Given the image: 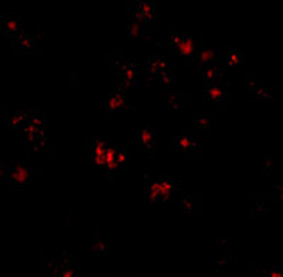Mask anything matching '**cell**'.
<instances>
[{
	"mask_svg": "<svg viewBox=\"0 0 283 277\" xmlns=\"http://www.w3.org/2000/svg\"><path fill=\"white\" fill-rule=\"evenodd\" d=\"M246 87L253 99H270L273 98V94L270 92L269 87H266L259 79L255 78L252 74L246 75Z\"/></svg>",
	"mask_w": 283,
	"mask_h": 277,
	"instance_id": "obj_10",
	"label": "cell"
},
{
	"mask_svg": "<svg viewBox=\"0 0 283 277\" xmlns=\"http://www.w3.org/2000/svg\"><path fill=\"white\" fill-rule=\"evenodd\" d=\"M173 51L183 58V63L186 64V65H189L197 54L196 37H193L191 34H186L184 33L183 37H181L180 43L174 47Z\"/></svg>",
	"mask_w": 283,
	"mask_h": 277,
	"instance_id": "obj_7",
	"label": "cell"
},
{
	"mask_svg": "<svg viewBox=\"0 0 283 277\" xmlns=\"http://www.w3.org/2000/svg\"><path fill=\"white\" fill-rule=\"evenodd\" d=\"M172 150H176L181 153L183 156H189V157H194V156H200L203 151V143L201 139L190 129H184L180 135L174 137L172 140Z\"/></svg>",
	"mask_w": 283,
	"mask_h": 277,
	"instance_id": "obj_2",
	"label": "cell"
},
{
	"mask_svg": "<svg viewBox=\"0 0 283 277\" xmlns=\"http://www.w3.org/2000/svg\"><path fill=\"white\" fill-rule=\"evenodd\" d=\"M198 204H200V201H198L197 195H187V197L183 198V201H181V208H183L184 212L191 214V212H196L198 209Z\"/></svg>",
	"mask_w": 283,
	"mask_h": 277,
	"instance_id": "obj_21",
	"label": "cell"
},
{
	"mask_svg": "<svg viewBox=\"0 0 283 277\" xmlns=\"http://www.w3.org/2000/svg\"><path fill=\"white\" fill-rule=\"evenodd\" d=\"M110 139L106 137H89L88 139V156L92 161V166L102 168L103 164V156L105 151L110 144Z\"/></svg>",
	"mask_w": 283,
	"mask_h": 277,
	"instance_id": "obj_6",
	"label": "cell"
},
{
	"mask_svg": "<svg viewBox=\"0 0 283 277\" xmlns=\"http://www.w3.org/2000/svg\"><path fill=\"white\" fill-rule=\"evenodd\" d=\"M110 65L115 70V81L119 89L127 91L130 88L137 87V67L134 61L116 58L115 61H110Z\"/></svg>",
	"mask_w": 283,
	"mask_h": 277,
	"instance_id": "obj_1",
	"label": "cell"
},
{
	"mask_svg": "<svg viewBox=\"0 0 283 277\" xmlns=\"http://www.w3.org/2000/svg\"><path fill=\"white\" fill-rule=\"evenodd\" d=\"M125 32L127 39L134 40V41L143 40V24L136 19H130V20L126 22Z\"/></svg>",
	"mask_w": 283,
	"mask_h": 277,
	"instance_id": "obj_18",
	"label": "cell"
},
{
	"mask_svg": "<svg viewBox=\"0 0 283 277\" xmlns=\"http://www.w3.org/2000/svg\"><path fill=\"white\" fill-rule=\"evenodd\" d=\"M129 157H130L129 151L126 150V149H122V147H119L118 151H116V156H115V160H116V164L119 166V168L125 167L126 161L129 160Z\"/></svg>",
	"mask_w": 283,
	"mask_h": 277,
	"instance_id": "obj_25",
	"label": "cell"
},
{
	"mask_svg": "<svg viewBox=\"0 0 283 277\" xmlns=\"http://www.w3.org/2000/svg\"><path fill=\"white\" fill-rule=\"evenodd\" d=\"M159 82L163 85V87H167V85H172L174 81H176V74H174L170 68H167L166 71H163L160 75L158 77Z\"/></svg>",
	"mask_w": 283,
	"mask_h": 277,
	"instance_id": "obj_23",
	"label": "cell"
},
{
	"mask_svg": "<svg viewBox=\"0 0 283 277\" xmlns=\"http://www.w3.org/2000/svg\"><path fill=\"white\" fill-rule=\"evenodd\" d=\"M53 277H81L75 266V260L70 254L64 256L57 264H53Z\"/></svg>",
	"mask_w": 283,
	"mask_h": 277,
	"instance_id": "obj_9",
	"label": "cell"
},
{
	"mask_svg": "<svg viewBox=\"0 0 283 277\" xmlns=\"http://www.w3.org/2000/svg\"><path fill=\"white\" fill-rule=\"evenodd\" d=\"M265 277H283L282 276V269L277 267V266H273L266 271V276Z\"/></svg>",
	"mask_w": 283,
	"mask_h": 277,
	"instance_id": "obj_27",
	"label": "cell"
},
{
	"mask_svg": "<svg viewBox=\"0 0 283 277\" xmlns=\"http://www.w3.org/2000/svg\"><path fill=\"white\" fill-rule=\"evenodd\" d=\"M110 249H112V245H110L109 240H105V239H101V237H96L94 239V245H92V253L96 254L98 257H105L110 253Z\"/></svg>",
	"mask_w": 283,
	"mask_h": 277,
	"instance_id": "obj_19",
	"label": "cell"
},
{
	"mask_svg": "<svg viewBox=\"0 0 283 277\" xmlns=\"http://www.w3.org/2000/svg\"><path fill=\"white\" fill-rule=\"evenodd\" d=\"M160 101L166 108V111L183 112L184 109V103H183L180 94L169 89V88H166L165 91L163 89L160 91Z\"/></svg>",
	"mask_w": 283,
	"mask_h": 277,
	"instance_id": "obj_11",
	"label": "cell"
},
{
	"mask_svg": "<svg viewBox=\"0 0 283 277\" xmlns=\"http://www.w3.org/2000/svg\"><path fill=\"white\" fill-rule=\"evenodd\" d=\"M229 98V87L228 84L224 82H214L205 85V99L211 102L218 109H224L225 103Z\"/></svg>",
	"mask_w": 283,
	"mask_h": 277,
	"instance_id": "obj_4",
	"label": "cell"
},
{
	"mask_svg": "<svg viewBox=\"0 0 283 277\" xmlns=\"http://www.w3.org/2000/svg\"><path fill=\"white\" fill-rule=\"evenodd\" d=\"M17 41H19V46L23 48L24 51L32 50L34 47V44H36V40L33 39L32 36H29V34H20Z\"/></svg>",
	"mask_w": 283,
	"mask_h": 277,
	"instance_id": "obj_24",
	"label": "cell"
},
{
	"mask_svg": "<svg viewBox=\"0 0 283 277\" xmlns=\"http://www.w3.org/2000/svg\"><path fill=\"white\" fill-rule=\"evenodd\" d=\"M197 60L200 61V67L210 65V64H218L220 54L211 47H200L197 50Z\"/></svg>",
	"mask_w": 283,
	"mask_h": 277,
	"instance_id": "obj_16",
	"label": "cell"
},
{
	"mask_svg": "<svg viewBox=\"0 0 283 277\" xmlns=\"http://www.w3.org/2000/svg\"><path fill=\"white\" fill-rule=\"evenodd\" d=\"M156 13L158 9L155 3L150 2H139L136 5V13H134V19L139 20L142 24H149L155 22L156 19Z\"/></svg>",
	"mask_w": 283,
	"mask_h": 277,
	"instance_id": "obj_12",
	"label": "cell"
},
{
	"mask_svg": "<svg viewBox=\"0 0 283 277\" xmlns=\"http://www.w3.org/2000/svg\"><path fill=\"white\" fill-rule=\"evenodd\" d=\"M224 75V70L221 68L220 64H210L201 67V79L207 84L220 82Z\"/></svg>",
	"mask_w": 283,
	"mask_h": 277,
	"instance_id": "obj_15",
	"label": "cell"
},
{
	"mask_svg": "<svg viewBox=\"0 0 283 277\" xmlns=\"http://www.w3.org/2000/svg\"><path fill=\"white\" fill-rule=\"evenodd\" d=\"M105 109L108 113H118V112H126L130 108V102L127 94L123 89H115L110 91L105 96Z\"/></svg>",
	"mask_w": 283,
	"mask_h": 277,
	"instance_id": "obj_5",
	"label": "cell"
},
{
	"mask_svg": "<svg viewBox=\"0 0 283 277\" xmlns=\"http://www.w3.org/2000/svg\"><path fill=\"white\" fill-rule=\"evenodd\" d=\"M146 68H148L149 75H153V77L158 78L162 72L169 68V64L166 61L165 57L155 54V56L146 57Z\"/></svg>",
	"mask_w": 283,
	"mask_h": 277,
	"instance_id": "obj_14",
	"label": "cell"
},
{
	"mask_svg": "<svg viewBox=\"0 0 283 277\" xmlns=\"http://www.w3.org/2000/svg\"><path fill=\"white\" fill-rule=\"evenodd\" d=\"M275 164H276L275 157L263 158V161H262V175H263V177H269V175H270V171H272V168H273Z\"/></svg>",
	"mask_w": 283,
	"mask_h": 277,
	"instance_id": "obj_26",
	"label": "cell"
},
{
	"mask_svg": "<svg viewBox=\"0 0 283 277\" xmlns=\"http://www.w3.org/2000/svg\"><path fill=\"white\" fill-rule=\"evenodd\" d=\"M5 32L9 34H17L22 32V20L20 19H8L6 24H5Z\"/></svg>",
	"mask_w": 283,
	"mask_h": 277,
	"instance_id": "obj_22",
	"label": "cell"
},
{
	"mask_svg": "<svg viewBox=\"0 0 283 277\" xmlns=\"http://www.w3.org/2000/svg\"><path fill=\"white\" fill-rule=\"evenodd\" d=\"M137 140H139V149L146 153H153L158 147L156 140V127L143 126L137 132Z\"/></svg>",
	"mask_w": 283,
	"mask_h": 277,
	"instance_id": "obj_8",
	"label": "cell"
},
{
	"mask_svg": "<svg viewBox=\"0 0 283 277\" xmlns=\"http://www.w3.org/2000/svg\"><path fill=\"white\" fill-rule=\"evenodd\" d=\"M242 53L239 50L235 48H227L225 53V60H227V65L228 67H238L239 64L242 63Z\"/></svg>",
	"mask_w": 283,
	"mask_h": 277,
	"instance_id": "obj_20",
	"label": "cell"
},
{
	"mask_svg": "<svg viewBox=\"0 0 283 277\" xmlns=\"http://www.w3.org/2000/svg\"><path fill=\"white\" fill-rule=\"evenodd\" d=\"M194 122V126L201 132H210L214 126V115L210 112H203V113H198L194 115L193 118Z\"/></svg>",
	"mask_w": 283,
	"mask_h": 277,
	"instance_id": "obj_17",
	"label": "cell"
},
{
	"mask_svg": "<svg viewBox=\"0 0 283 277\" xmlns=\"http://www.w3.org/2000/svg\"><path fill=\"white\" fill-rule=\"evenodd\" d=\"M33 180V170L26 164H15L6 171V182L13 188L24 190Z\"/></svg>",
	"mask_w": 283,
	"mask_h": 277,
	"instance_id": "obj_3",
	"label": "cell"
},
{
	"mask_svg": "<svg viewBox=\"0 0 283 277\" xmlns=\"http://www.w3.org/2000/svg\"><path fill=\"white\" fill-rule=\"evenodd\" d=\"M179 182L174 181L173 178L167 175H160L159 177V188H160V202L170 201L173 194L179 190Z\"/></svg>",
	"mask_w": 283,
	"mask_h": 277,
	"instance_id": "obj_13",
	"label": "cell"
}]
</instances>
